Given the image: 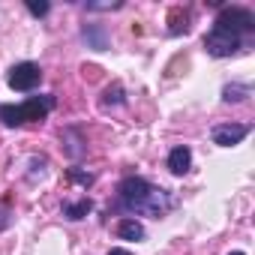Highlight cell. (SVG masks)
Segmentation results:
<instances>
[{
	"mask_svg": "<svg viewBox=\"0 0 255 255\" xmlns=\"http://www.w3.org/2000/svg\"><path fill=\"white\" fill-rule=\"evenodd\" d=\"M204 48H207V54H213V57H231V54L240 51V36L213 27V30L204 36Z\"/></svg>",
	"mask_w": 255,
	"mask_h": 255,
	"instance_id": "obj_1",
	"label": "cell"
},
{
	"mask_svg": "<svg viewBox=\"0 0 255 255\" xmlns=\"http://www.w3.org/2000/svg\"><path fill=\"white\" fill-rule=\"evenodd\" d=\"M255 27V18H252V12L249 9H237V6H231V9H222L219 12V18H216V30H228V33H240V30H252Z\"/></svg>",
	"mask_w": 255,
	"mask_h": 255,
	"instance_id": "obj_2",
	"label": "cell"
},
{
	"mask_svg": "<svg viewBox=\"0 0 255 255\" xmlns=\"http://www.w3.org/2000/svg\"><path fill=\"white\" fill-rule=\"evenodd\" d=\"M42 81V69L36 66V63H30V60H24V63H15L12 69H9V87L12 90H33L36 84Z\"/></svg>",
	"mask_w": 255,
	"mask_h": 255,
	"instance_id": "obj_3",
	"label": "cell"
},
{
	"mask_svg": "<svg viewBox=\"0 0 255 255\" xmlns=\"http://www.w3.org/2000/svg\"><path fill=\"white\" fill-rule=\"evenodd\" d=\"M117 192H120V201L129 207V210H138V204H141V201L147 198V192H150V183L141 180V177H126Z\"/></svg>",
	"mask_w": 255,
	"mask_h": 255,
	"instance_id": "obj_4",
	"label": "cell"
},
{
	"mask_svg": "<svg viewBox=\"0 0 255 255\" xmlns=\"http://www.w3.org/2000/svg\"><path fill=\"white\" fill-rule=\"evenodd\" d=\"M51 108H54V96H33V99H27V102L18 105L24 123H42Z\"/></svg>",
	"mask_w": 255,
	"mask_h": 255,
	"instance_id": "obj_5",
	"label": "cell"
},
{
	"mask_svg": "<svg viewBox=\"0 0 255 255\" xmlns=\"http://www.w3.org/2000/svg\"><path fill=\"white\" fill-rule=\"evenodd\" d=\"M246 135H249V126H243V123H222V126H216V129H213V141L219 147H234Z\"/></svg>",
	"mask_w": 255,
	"mask_h": 255,
	"instance_id": "obj_6",
	"label": "cell"
},
{
	"mask_svg": "<svg viewBox=\"0 0 255 255\" xmlns=\"http://www.w3.org/2000/svg\"><path fill=\"white\" fill-rule=\"evenodd\" d=\"M168 204H171L168 192H165V189H156V186H150L147 198L138 204V210H135V213H147V216H156V219H159V216L168 210Z\"/></svg>",
	"mask_w": 255,
	"mask_h": 255,
	"instance_id": "obj_7",
	"label": "cell"
},
{
	"mask_svg": "<svg viewBox=\"0 0 255 255\" xmlns=\"http://www.w3.org/2000/svg\"><path fill=\"white\" fill-rule=\"evenodd\" d=\"M189 165H192V150H189V147H174V150L168 153V168H171V174H186Z\"/></svg>",
	"mask_w": 255,
	"mask_h": 255,
	"instance_id": "obj_8",
	"label": "cell"
},
{
	"mask_svg": "<svg viewBox=\"0 0 255 255\" xmlns=\"http://www.w3.org/2000/svg\"><path fill=\"white\" fill-rule=\"evenodd\" d=\"M117 234L123 240H144V225L138 219H120L117 222Z\"/></svg>",
	"mask_w": 255,
	"mask_h": 255,
	"instance_id": "obj_9",
	"label": "cell"
},
{
	"mask_svg": "<svg viewBox=\"0 0 255 255\" xmlns=\"http://www.w3.org/2000/svg\"><path fill=\"white\" fill-rule=\"evenodd\" d=\"M90 210H93L90 198H81V201H75V204H66L63 216H66V219H84V216H87Z\"/></svg>",
	"mask_w": 255,
	"mask_h": 255,
	"instance_id": "obj_10",
	"label": "cell"
},
{
	"mask_svg": "<svg viewBox=\"0 0 255 255\" xmlns=\"http://www.w3.org/2000/svg\"><path fill=\"white\" fill-rule=\"evenodd\" d=\"M249 93H252L249 84H228V87L222 90V99H225V102H240V99H246Z\"/></svg>",
	"mask_w": 255,
	"mask_h": 255,
	"instance_id": "obj_11",
	"label": "cell"
},
{
	"mask_svg": "<svg viewBox=\"0 0 255 255\" xmlns=\"http://www.w3.org/2000/svg\"><path fill=\"white\" fill-rule=\"evenodd\" d=\"M0 120H3L6 126H21V123H24L18 105H0Z\"/></svg>",
	"mask_w": 255,
	"mask_h": 255,
	"instance_id": "obj_12",
	"label": "cell"
},
{
	"mask_svg": "<svg viewBox=\"0 0 255 255\" xmlns=\"http://www.w3.org/2000/svg\"><path fill=\"white\" fill-rule=\"evenodd\" d=\"M84 39H90L96 51H102V48H105V36H102L99 30H93V27H84Z\"/></svg>",
	"mask_w": 255,
	"mask_h": 255,
	"instance_id": "obj_13",
	"label": "cell"
},
{
	"mask_svg": "<svg viewBox=\"0 0 255 255\" xmlns=\"http://www.w3.org/2000/svg\"><path fill=\"white\" fill-rule=\"evenodd\" d=\"M63 141H69V144H66L69 156H81V153H84V147H78L81 141H78V135H75V132H66V135H63Z\"/></svg>",
	"mask_w": 255,
	"mask_h": 255,
	"instance_id": "obj_14",
	"label": "cell"
},
{
	"mask_svg": "<svg viewBox=\"0 0 255 255\" xmlns=\"http://www.w3.org/2000/svg\"><path fill=\"white\" fill-rule=\"evenodd\" d=\"M102 102H105V105H111V102H114V105H120V102H123V87H117V84H114V87H108Z\"/></svg>",
	"mask_w": 255,
	"mask_h": 255,
	"instance_id": "obj_15",
	"label": "cell"
},
{
	"mask_svg": "<svg viewBox=\"0 0 255 255\" xmlns=\"http://www.w3.org/2000/svg\"><path fill=\"white\" fill-rule=\"evenodd\" d=\"M69 177H72L75 183H81V186H90V183H93V174H84V171H78V168H72Z\"/></svg>",
	"mask_w": 255,
	"mask_h": 255,
	"instance_id": "obj_16",
	"label": "cell"
},
{
	"mask_svg": "<svg viewBox=\"0 0 255 255\" xmlns=\"http://www.w3.org/2000/svg\"><path fill=\"white\" fill-rule=\"evenodd\" d=\"M27 9H30V15H45L48 12V3H36V0H30Z\"/></svg>",
	"mask_w": 255,
	"mask_h": 255,
	"instance_id": "obj_17",
	"label": "cell"
},
{
	"mask_svg": "<svg viewBox=\"0 0 255 255\" xmlns=\"http://www.w3.org/2000/svg\"><path fill=\"white\" fill-rule=\"evenodd\" d=\"M120 3H87V9H117Z\"/></svg>",
	"mask_w": 255,
	"mask_h": 255,
	"instance_id": "obj_18",
	"label": "cell"
},
{
	"mask_svg": "<svg viewBox=\"0 0 255 255\" xmlns=\"http://www.w3.org/2000/svg\"><path fill=\"white\" fill-rule=\"evenodd\" d=\"M9 225V213L6 210H0V228H6Z\"/></svg>",
	"mask_w": 255,
	"mask_h": 255,
	"instance_id": "obj_19",
	"label": "cell"
},
{
	"mask_svg": "<svg viewBox=\"0 0 255 255\" xmlns=\"http://www.w3.org/2000/svg\"><path fill=\"white\" fill-rule=\"evenodd\" d=\"M108 255H132V252H129V249H120V246H117V249H108Z\"/></svg>",
	"mask_w": 255,
	"mask_h": 255,
	"instance_id": "obj_20",
	"label": "cell"
},
{
	"mask_svg": "<svg viewBox=\"0 0 255 255\" xmlns=\"http://www.w3.org/2000/svg\"><path fill=\"white\" fill-rule=\"evenodd\" d=\"M228 255H246V252H240V249H234V252H228Z\"/></svg>",
	"mask_w": 255,
	"mask_h": 255,
	"instance_id": "obj_21",
	"label": "cell"
}]
</instances>
